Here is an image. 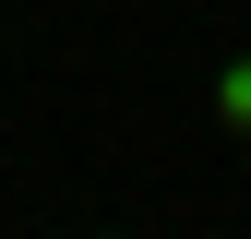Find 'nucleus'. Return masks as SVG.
<instances>
[{
	"mask_svg": "<svg viewBox=\"0 0 251 239\" xmlns=\"http://www.w3.org/2000/svg\"><path fill=\"white\" fill-rule=\"evenodd\" d=\"M215 120L251 143V60H215Z\"/></svg>",
	"mask_w": 251,
	"mask_h": 239,
	"instance_id": "f257e3e1",
	"label": "nucleus"
}]
</instances>
